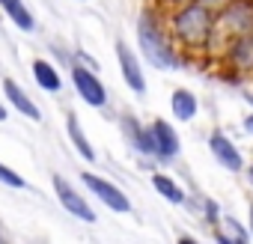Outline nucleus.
<instances>
[{
  "label": "nucleus",
  "instance_id": "f257e3e1",
  "mask_svg": "<svg viewBox=\"0 0 253 244\" xmlns=\"http://www.w3.org/2000/svg\"><path fill=\"white\" fill-rule=\"evenodd\" d=\"M211 33H214V12L209 6H203L200 0H191V3H182L173 9L170 36L179 48L200 51L211 42Z\"/></svg>",
  "mask_w": 253,
  "mask_h": 244
},
{
  "label": "nucleus",
  "instance_id": "f03ea898",
  "mask_svg": "<svg viewBox=\"0 0 253 244\" xmlns=\"http://www.w3.org/2000/svg\"><path fill=\"white\" fill-rule=\"evenodd\" d=\"M137 45L146 63H152L155 69H176L179 57H176V45L170 30L161 24V15L155 9H143L137 18Z\"/></svg>",
  "mask_w": 253,
  "mask_h": 244
},
{
  "label": "nucleus",
  "instance_id": "7ed1b4c3",
  "mask_svg": "<svg viewBox=\"0 0 253 244\" xmlns=\"http://www.w3.org/2000/svg\"><path fill=\"white\" fill-rule=\"evenodd\" d=\"M253 33V3L247 0H232L229 6H223L217 15H214V36H226V45L238 36H247Z\"/></svg>",
  "mask_w": 253,
  "mask_h": 244
},
{
  "label": "nucleus",
  "instance_id": "20e7f679",
  "mask_svg": "<svg viewBox=\"0 0 253 244\" xmlns=\"http://www.w3.org/2000/svg\"><path fill=\"white\" fill-rule=\"evenodd\" d=\"M81 182H84V188H89V194H92L98 203H104L110 211H119V214H128V211H131L128 194H125L122 188H116L113 182H107V179H101V176H95V173H81Z\"/></svg>",
  "mask_w": 253,
  "mask_h": 244
},
{
  "label": "nucleus",
  "instance_id": "39448f33",
  "mask_svg": "<svg viewBox=\"0 0 253 244\" xmlns=\"http://www.w3.org/2000/svg\"><path fill=\"white\" fill-rule=\"evenodd\" d=\"M54 197H57V203H60L75 220H84V223H95V220H98L95 211H92V205L86 203V197H81V191H78L69 179L54 176Z\"/></svg>",
  "mask_w": 253,
  "mask_h": 244
},
{
  "label": "nucleus",
  "instance_id": "423d86ee",
  "mask_svg": "<svg viewBox=\"0 0 253 244\" xmlns=\"http://www.w3.org/2000/svg\"><path fill=\"white\" fill-rule=\"evenodd\" d=\"M98 72L95 69H89V66H72V83H75V89H78V95L89 104V107H104L107 104V89H104V83L95 78Z\"/></svg>",
  "mask_w": 253,
  "mask_h": 244
},
{
  "label": "nucleus",
  "instance_id": "0eeeda50",
  "mask_svg": "<svg viewBox=\"0 0 253 244\" xmlns=\"http://www.w3.org/2000/svg\"><path fill=\"white\" fill-rule=\"evenodd\" d=\"M116 63H119V78L125 81V86L134 95H146V81H143L140 60H137V54L131 51L128 42H116Z\"/></svg>",
  "mask_w": 253,
  "mask_h": 244
},
{
  "label": "nucleus",
  "instance_id": "6e6552de",
  "mask_svg": "<svg viewBox=\"0 0 253 244\" xmlns=\"http://www.w3.org/2000/svg\"><path fill=\"white\" fill-rule=\"evenodd\" d=\"M209 152H211V158H214L223 170H229V173H241V170H244V155H241V149H238L223 131H214V134L209 137Z\"/></svg>",
  "mask_w": 253,
  "mask_h": 244
},
{
  "label": "nucleus",
  "instance_id": "1a4fd4ad",
  "mask_svg": "<svg viewBox=\"0 0 253 244\" xmlns=\"http://www.w3.org/2000/svg\"><path fill=\"white\" fill-rule=\"evenodd\" d=\"M152 137H155V158H158V161L170 164V161L179 158L182 140H179L176 128L170 125L167 119H155V122H152Z\"/></svg>",
  "mask_w": 253,
  "mask_h": 244
},
{
  "label": "nucleus",
  "instance_id": "9d476101",
  "mask_svg": "<svg viewBox=\"0 0 253 244\" xmlns=\"http://www.w3.org/2000/svg\"><path fill=\"white\" fill-rule=\"evenodd\" d=\"M3 98L24 116V119H30V122H39L42 119V110H39V104L12 81V78H3Z\"/></svg>",
  "mask_w": 253,
  "mask_h": 244
},
{
  "label": "nucleus",
  "instance_id": "9b49d317",
  "mask_svg": "<svg viewBox=\"0 0 253 244\" xmlns=\"http://www.w3.org/2000/svg\"><path fill=\"white\" fill-rule=\"evenodd\" d=\"M226 60L238 75H253V33L232 39L226 45Z\"/></svg>",
  "mask_w": 253,
  "mask_h": 244
},
{
  "label": "nucleus",
  "instance_id": "f8f14e48",
  "mask_svg": "<svg viewBox=\"0 0 253 244\" xmlns=\"http://www.w3.org/2000/svg\"><path fill=\"white\" fill-rule=\"evenodd\" d=\"M170 110H173V116H176L179 122H191V119L200 113V101H197V95H194L191 89L179 86V89H173V95H170Z\"/></svg>",
  "mask_w": 253,
  "mask_h": 244
},
{
  "label": "nucleus",
  "instance_id": "ddd939ff",
  "mask_svg": "<svg viewBox=\"0 0 253 244\" xmlns=\"http://www.w3.org/2000/svg\"><path fill=\"white\" fill-rule=\"evenodd\" d=\"M122 122H125V137L131 140V146H134L140 155H152V158H155V137H152V125H149V128H143V125H137L131 116H125Z\"/></svg>",
  "mask_w": 253,
  "mask_h": 244
},
{
  "label": "nucleus",
  "instance_id": "4468645a",
  "mask_svg": "<svg viewBox=\"0 0 253 244\" xmlns=\"http://www.w3.org/2000/svg\"><path fill=\"white\" fill-rule=\"evenodd\" d=\"M66 134H69L72 146L78 149V155H81L84 161H95V149H92V143H89V137H86V131H84V125H81L78 113H69V116H66Z\"/></svg>",
  "mask_w": 253,
  "mask_h": 244
},
{
  "label": "nucleus",
  "instance_id": "2eb2a0df",
  "mask_svg": "<svg viewBox=\"0 0 253 244\" xmlns=\"http://www.w3.org/2000/svg\"><path fill=\"white\" fill-rule=\"evenodd\" d=\"M0 9L6 12V18H9L18 30H24V33H33V30H36V18H33V12L24 6V0H0Z\"/></svg>",
  "mask_w": 253,
  "mask_h": 244
},
{
  "label": "nucleus",
  "instance_id": "dca6fc26",
  "mask_svg": "<svg viewBox=\"0 0 253 244\" xmlns=\"http://www.w3.org/2000/svg\"><path fill=\"white\" fill-rule=\"evenodd\" d=\"M214 238L223 241V244H244L250 238V232L235 220V217H220L214 223Z\"/></svg>",
  "mask_w": 253,
  "mask_h": 244
},
{
  "label": "nucleus",
  "instance_id": "f3484780",
  "mask_svg": "<svg viewBox=\"0 0 253 244\" xmlns=\"http://www.w3.org/2000/svg\"><path fill=\"white\" fill-rule=\"evenodd\" d=\"M33 78H36V83H39L45 92H60V86H63L60 72H57L48 60H36V63H33Z\"/></svg>",
  "mask_w": 253,
  "mask_h": 244
},
{
  "label": "nucleus",
  "instance_id": "a211bd4d",
  "mask_svg": "<svg viewBox=\"0 0 253 244\" xmlns=\"http://www.w3.org/2000/svg\"><path fill=\"white\" fill-rule=\"evenodd\" d=\"M152 188H155L167 203H173V205H182V203H185V191H182L167 173H155V176H152Z\"/></svg>",
  "mask_w": 253,
  "mask_h": 244
},
{
  "label": "nucleus",
  "instance_id": "6ab92c4d",
  "mask_svg": "<svg viewBox=\"0 0 253 244\" xmlns=\"http://www.w3.org/2000/svg\"><path fill=\"white\" fill-rule=\"evenodd\" d=\"M0 185H6V188H12V191H24V188H27L24 176L15 173L9 164H0Z\"/></svg>",
  "mask_w": 253,
  "mask_h": 244
},
{
  "label": "nucleus",
  "instance_id": "aec40b11",
  "mask_svg": "<svg viewBox=\"0 0 253 244\" xmlns=\"http://www.w3.org/2000/svg\"><path fill=\"white\" fill-rule=\"evenodd\" d=\"M200 3H203V6H209V9H211V12L217 15V12H220L223 6H229V3H232V0H200Z\"/></svg>",
  "mask_w": 253,
  "mask_h": 244
},
{
  "label": "nucleus",
  "instance_id": "412c9836",
  "mask_svg": "<svg viewBox=\"0 0 253 244\" xmlns=\"http://www.w3.org/2000/svg\"><path fill=\"white\" fill-rule=\"evenodd\" d=\"M244 131H247V134H250V137H253V113H250V116H247V119H244Z\"/></svg>",
  "mask_w": 253,
  "mask_h": 244
},
{
  "label": "nucleus",
  "instance_id": "4be33fe9",
  "mask_svg": "<svg viewBox=\"0 0 253 244\" xmlns=\"http://www.w3.org/2000/svg\"><path fill=\"white\" fill-rule=\"evenodd\" d=\"M244 176H247V185H250V188H253V164H250V167H247V170H244Z\"/></svg>",
  "mask_w": 253,
  "mask_h": 244
},
{
  "label": "nucleus",
  "instance_id": "5701e85b",
  "mask_svg": "<svg viewBox=\"0 0 253 244\" xmlns=\"http://www.w3.org/2000/svg\"><path fill=\"white\" fill-rule=\"evenodd\" d=\"M6 119V107H3V101H0V122Z\"/></svg>",
  "mask_w": 253,
  "mask_h": 244
},
{
  "label": "nucleus",
  "instance_id": "b1692460",
  "mask_svg": "<svg viewBox=\"0 0 253 244\" xmlns=\"http://www.w3.org/2000/svg\"><path fill=\"white\" fill-rule=\"evenodd\" d=\"M250 238H253V203H250Z\"/></svg>",
  "mask_w": 253,
  "mask_h": 244
},
{
  "label": "nucleus",
  "instance_id": "393cba45",
  "mask_svg": "<svg viewBox=\"0 0 253 244\" xmlns=\"http://www.w3.org/2000/svg\"><path fill=\"white\" fill-rule=\"evenodd\" d=\"M170 3L173 6H182V3H191V0H170Z\"/></svg>",
  "mask_w": 253,
  "mask_h": 244
},
{
  "label": "nucleus",
  "instance_id": "a878e982",
  "mask_svg": "<svg viewBox=\"0 0 253 244\" xmlns=\"http://www.w3.org/2000/svg\"><path fill=\"white\" fill-rule=\"evenodd\" d=\"M247 101H250V104H253V92H247Z\"/></svg>",
  "mask_w": 253,
  "mask_h": 244
}]
</instances>
